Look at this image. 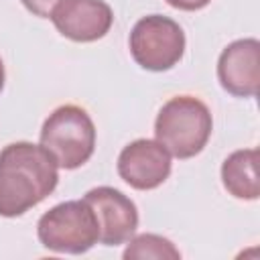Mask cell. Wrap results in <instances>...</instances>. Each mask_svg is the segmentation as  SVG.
Masks as SVG:
<instances>
[{"label":"cell","instance_id":"1","mask_svg":"<svg viewBox=\"0 0 260 260\" xmlns=\"http://www.w3.org/2000/svg\"><path fill=\"white\" fill-rule=\"evenodd\" d=\"M59 165L43 144L10 142L0 150V215L18 217L49 197Z\"/></svg>","mask_w":260,"mask_h":260},{"label":"cell","instance_id":"2","mask_svg":"<svg viewBox=\"0 0 260 260\" xmlns=\"http://www.w3.org/2000/svg\"><path fill=\"white\" fill-rule=\"evenodd\" d=\"M213 130L209 108L195 95H175L156 114L154 136L171 156L191 158L199 154Z\"/></svg>","mask_w":260,"mask_h":260},{"label":"cell","instance_id":"3","mask_svg":"<svg viewBox=\"0 0 260 260\" xmlns=\"http://www.w3.org/2000/svg\"><path fill=\"white\" fill-rule=\"evenodd\" d=\"M41 144L53 154L59 169H79L95 150L93 120L75 104L59 106L41 128Z\"/></svg>","mask_w":260,"mask_h":260},{"label":"cell","instance_id":"4","mask_svg":"<svg viewBox=\"0 0 260 260\" xmlns=\"http://www.w3.org/2000/svg\"><path fill=\"white\" fill-rule=\"evenodd\" d=\"M37 236L47 250L83 254L100 242V225L85 199L63 201L41 215Z\"/></svg>","mask_w":260,"mask_h":260},{"label":"cell","instance_id":"5","mask_svg":"<svg viewBox=\"0 0 260 260\" xmlns=\"http://www.w3.org/2000/svg\"><path fill=\"white\" fill-rule=\"evenodd\" d=\"M132 59L146 71H169L185 53V32L169 16H142L128 39Z\"/></svg>","mask_w":260,"mask_h":260},{"label":"cell","instance_id":"6","mask_svg":"<svg viewBox=\"0 0 260 260\" xmlns=\"http://www.w3.org/2000/svg\"><path fill=\"white\" fill-rule=\"evenodd\" d=\"M173 162L169 150L150 138H138L126 144L118 156V175L138 191H150L162 185L171 175Z\"/></svg>","mask_w":260,"mask_h":260},{"label":"cell","instance_id":"7","mask_svg":"<svg viewBox=\"0 0 260 260\" xmlns=\"http://www.w3.org/2000/svg\"><path fill=\"white\" fill-rule=\"evenodd\" d=\"M95 213L100 225V242L104 246H120L128 242L138 228L136 203L114 187L89 189L83 197Z\"/></svg>","mask_w":260,"mask_h":260},{"label":"cell","instance_id":"8","mask_svg":"<svg viewBox=\"0 0 260 260\" xmlns=\"http://www.w3.org/2000/svg\"><path fill=\"white\" fill-rule=\"evenodd\" d=\"M49 18L63 37L75 43L98 41L114 24V12L106 0H61Z\"/></svg>","mask_w":260,"mask_h":260},{"label":"cell","instance_id":"9","mask_svg":"<svg viewBox=\"0 0 260 260\" xmlns=\"http://www.w3.org/2000/svg\"><path fill=\"white\" fill-rule=\"evenodd\" d=\"M217 79L236 98H254L260 85V43L258 39H238L230 43L217 59Z\"/></svg>","mask_w":260,"mask_h":260},{"label":"cell","instance_id":"10","mask_svg":"<svg viewBox=\"0 0 260 260\" xmlns=\"http://www.w3.org/2000/svg\"><path fill=\"white\" fill-rule=\"evenodd\" d=\"M221 183L236 199L254 201L260 195L258 179V150L242 148L232 152L221 165Z\"/></svg>","mask_w":260,"mask_h":260},{"label":"cell","instance_id":"11","mask_svg":"<svg viewBox=\"0 0 260 260\" xmlns=\"http://www.w3.org/2000/svg\"><path fill=\"white\" fill-rule=\"evenodd\" d=\"M126 260H179L181 252L175 244L158 234H140L128 240V246L122 254Z\"/></svg>","mask_w":260,"mask_h":260},{"label":"cell","instance_id":"12","mask_svg":"<svg viewBox=\"0 0 260 260\" xmlns=\"http://www.w3.org/2000/svg\"><path fill=\"white\" fill-rule=\"evenodd\" d=\"M24 4V8L28 12H32L35 16H41V18H49L53 8L61 2V0H20Z\"/></svg>","mask_w":260,"mask_h":260},{"label":"cell","instance_id":"13","mask_svg":"<svg viewBox=\"0 0 260 260\" xmlns=\"http://www.w3.org/2000/svg\"><path fill=\"white\" fill-rule=\"evenodd\" d=\"M211 0H167V4H171L173 8H179V10H201L209 4Z\"/></svg>","mask_w":260,"mask_h":260},{"label":"cell","instance_id":"14","mask_svg":"<svg viewBox=\"0 0 260 260\" xmlns=\"http://www.w3.org/2000/svg\"><path fill=\"white\" fill-rule=\"evenodd\" d=\"M4 87V65H2V59H0V91Z\"/></svg>","mask_w":260,"mask_h":260}]
</instances>
